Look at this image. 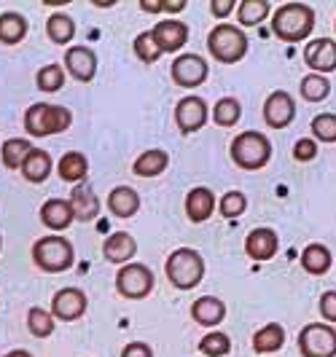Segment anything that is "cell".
<instances>
[{
	"mask_svg": "<svg viewBox=\"0 0 336 357\" xmlns=\"http://www.w3.org/2000/svg\"><path fill=\"white\" fill-rule=\"evenodd\" d=\"M315 30V8L307 3H283L272 14V33L285 43H301Z\"/></svg>",
	"mask_w": 336,
	"mask_h": 357,
	"instance_id": "1",
	"label": "cell"
},
{
	"mask_svg": "<svg viewBox=\"0 0 336 357\" xmlns=\"http://www.w3.org/2000/svg\"><path fill=\"white\" fill-rule=\"evenodd\" d=\"M164 271L177 290H194L205 280V258L191 248H177L170 252Z\"/></svg>",
	"mask_w": 336,
	"mask_h": 357,
	"instance_id": "2",
	"label": "cell"
},
{
	"mask_svg": "<svg viewBox=\"0 0 336 357\" xmlns=\"http://www.w3.org/2000/svg\"><path fill=\"white\" fill-rule=\"evenodd\" d=\"M73 113L62 105H49V102H36L27 107L24 113V129L33 137H49V135H59L65 129H71Z\"/></svg>",
	"mask_w": 336,
	"mask_h": 357,
	"instance_id": "3",
	"label": "cell"
},
{
	"mask_svg": "<svg viewBox=\"0 0 336 357\" xmlns=\"http://www.w3.org/2000/svg\"><path fill=\"white\" fill-rule=\"evenodd\" d=\"M229 153L240 169H250L253 172V169H261V167L269 164V159H272V143H269L266 135L250 129V132H240L231 140Z\"/></svg>",
	"mask_w": 336,
	"mask_h": 357,
	"instance_id": "4",
	"label": "cell"
},
{
	"mask_svg": "<svg viewBox=\"0 0 336 357\" xmlns=\"http://www.w3.org/2000/svg\"><path fill=\"white\" fill-rule=\"evenodd\" d=\"M207 49H210L212 59H218L224 65H234L248 54V36L242 33V27L221 22L207 36Z\"/></svg>",
	"mask_w": 336,
	"mask_h": 357,
	"instance_id": "5",
	"label": "cell"
},
{
	"mask_svg": "<svg viewBox=\"0 0 336 357\" xmlns=\"http://www.w3.org/2000/svg\"><path fill=\"white\" fill-rule=\"evenodd\" d=\"M33 261L38 268H43L49 274H59L73 266L75 252L65 236H41L33 245Z\"/></svg>",
	"mask_w": 336,
	"mask_h": 357,
	"instance_id": "6",
	"label": "cell"
},
{
	"mask_svg": "<svg viewBox=\"0 0 336 357\" xmlns=\"http://www.w3.org/2000/svg\"><path fill=\"white\" fill-rule=\"evenodd\" d=\"M301 357H336V331L326 322H309L299 333Z\"/></svg>",
	"mask_w": 336,
	"mask_h": 357,
	"instance_id": "7",
	"label": "cell"
},
{
	"mask_svg": "<svg viewBox=\"0 0 336 357\" xmlns=\"http://www.w3.org/2000/svg\"><path fill=\"white\" fill-rule=\"evenodd\" d=\"M116 290L129 301L145 298L154 290V271L143 264H126L116 274Z\"/></svg>",
	"mask_w": 336,
	"mask_h": 357,
	"instance_id": "8",
	"label": "cell"
},
{
	"mask_svg": "<svg viewBox=\"0 0 336 357\" xmlns=\"http://www.w3.org/2000/svg\"><path fill=\"white\" fill-rule=\"evenodd\" d=\"M173 81L177 86H186V89H194V86H202L210 75V65L199 56V54H180L175 62H173Z\"/></svg>",
	"mask_w": 336,
	"mask_h": 357,
	"instance_id": "9",
	"label": "cell"
},
{
	"mask_svg": "<svg viewBox=\"0 0 336 357\" xmlns=\"http://www.w3.org/2000/svg\"><path fill=\"white\" fill-rule=\"evenodd\" d=\"M175 121L183 135H191L196 129H202L207 124V102L202 97H196V94L183 97L175 105Z\"/></svg>",
	"mask_w": 336,
	"mask_h": 357,
	"instance_id": "10",
	"label": "cell"
},
{
	"mask_svg": "<svg viewBox=\"0 0 336 357\" xmlns=\"http://www.w3.org/2000/svg\"><path fill=\"white\" fill-rule=\"evenodd\" d=\"M293 119H296V102H293V97L283 89L272 91L264 102L266 124L272 126V129H285Z\"/></svg>",
	"mask_w": 336,
	"mask_h": 357,
	"instance_id": "11",
	"label": "cell"
},
{
	"mask_svg": "<svg viewBox=\"0 0 336 357\" xmlns=\"http://www.w3.org/2000/svg\"><path fill=\"white\" fill-rule=\"evenodd\" d=\"M84 312H87V296H84V290H78V287H62V290L54 293L52 298L54 320L73 322L78 320Z\"/></svg>",
	"mask_w": 336,
	"mask_h": 357,
	"instance_id": "12",
	"label": "cell"
},
{
	"mask_svg": "<svg viewBox=\"0 0 336 357\" xmlns=\"http://www.w3.org/2000/svg\"><path fill=\"white\" fill-rule=\"evenodd\" d=\"M304 62L312 68V73H334L336 70V40L331 38H318L312 43H307L304 49Z\"/></svg>",
	"mask_w": 336,
	"mask_h": 357,
	"instance_id": "13",
	"label": "cell"
},
{
	"mask_svg": "<svg viewBox=\"0 0 336 357\" xmlns=\"http://www.w3.org/2000/svg\"><path fill=\"white\" fill-rule=\"evenodd\" d=\"M65 68L75 81L89 84L97 75V54L92 52L89 46H71L65 54Z\"/></svg>",
	"mask_w": 336,
	"mask_h": 357,
	"instance_id": "14",
	"label": "cell"
},
{
	"mask_svg": "<svg viewBox=\"0 0 336 357\" xmlns=\"http://www.w3.org/2000/svg\"><path fill=\"white\" fill-rule=\"evenodd\" d=\"M151 36L159 43L161 52L173 54V52H180L183 43L189 40V27H186L183 22H177V19H164V22H156V24H154Z\"/></svg>",
	"mask_w": 336,
	"mask_h": 357,
	"instance_id": "15",
	"label": "cell"
},
{
	"mask_svg": "<svg viewBox=\"0 0 336 357\" xmlns=\"http://www.w3.org/2000/svg\"><path fill=\"white\" fill-rule=\"evenodd\" d=\"M41 220H43V226L52 229V231H65L73 220H75L71 199H49V202H43V207H41Z\"/></svg>",
	"mask_w": 336,
	"mask_h": 357,
	"instance_id": "16",
	"label": "cell"
},
{
	"mask_svg": "<svg viewBox=\"0 0 336 357\" xmlns=\"http://www.w3.org/2000/svg\"><path fill=\"white\" fill-rule=\"evenodd\" d=\"M135 252H138V242H135L132 234H126V231L110 234L105 239V245H103V255H105L110 264H119V266L132 264Z\"/></svg>",
	"mask_w": 336,
	"mask_h": 357,
	"instance_id": "17",
	"label": "cell"
},
{
	"mask_svg": "<svg viewBox=\"0 0 336 357\" xmlns=\"http://www.w3.org/2000/svg\"><path fill=\"white\" fill-rule=\"evenodd\" d=\"M280 248L277 242V234L272 229H253L245 236V252H248L253 261H269L275 258V252Z\"/></svg>",
	"mask_w": 336,
	"mask_h": 357,
	"instance_id": "18",
	"label": "cell"
},
{
	"mask_svg": "<svg viewBox=\"0 0 336 357\" xmlns=\"http://www.w3.org/2000/svg\"><path fill=\"white\" fill-rule=\"evenodd\" d=\"M215 210V194L205 185H196L186 197V215L191 223H205Z\"/></svg>",
	"mask_w": 336,
	"mask_h": 357,
	"instance_id": "19",
	"label": "cell"
},
{
	"mask_svg": "<svg viewBox=\"0 0 336 357\" xmlns=\"http://www.w3.org/2000/svg\"><path fill=\"white\" fill-rule=\"evenodd\" d=\"M191 317H194V322L205 325V328H215L226 317V304L221 298H215V296H202L191 304Z\"/></svg>",
	"mask_w": 336,
	"mask_h": 357,
	"instance_id": "20",
	"label": "cell"
},
{
	"mask_svg": "<svg viewBox=\"0 0 336 357\" xmlns=\"http://www.w3.org/2000/svg\"><path fill=\"white\" fill-rule=\"evenodd\" d=\"M108 210L116 218H132L140 210V194L129 185H116L108 197Z\"/></svg>",
	"mask_w": 336,
	"mask_h": 357,
	"instance_id": "21",
	"label": "cell"
},
{
	"mask_svg": "<svg viewBox=\"0 0 336 357\" xmlns=\"http://www.w3.org/2000/svg\"><path fill=\"white\" fill-rule=\"evenodd\" d=\"M71 204H73V213L81 223H89L100 215V199L97 194L89 188V185H75L71 191Z\"/></svg>",
	"mask_w": 336,
	"mask_h": 357,
	"instance_id": "22",
	"label": "cell"
},
{
	"mask_svg": "<svg viewBox=\"0 0 336 357\" xmlns=\"http://www.w3.org/2000/svg\"><path fill=\"white\" fill-rule=\"evenodd\" d=\"M283 344H285V331L283 325H277V322H269V325L258 328L253 333V349L258 355H272V352L283 349Z\"/></svg>",
	"mask_w": 336,
	"mask_h": 357,
	"instance_id": "23",
	"label": "cell"
},
{
	"mask_svg": "<svg viewBox=\"0 0 336 357\" xmlns=\"http://www.w3.org/2000/svg\"><path fill=\"white\" fill-rule=\"evenodd\" d=\"M167 164H170V156H167V151H161V148H151V151H143L140 156L135 159V175H140V178H156L161 175L164 169H167Z\"/></svg>",
	"mask_w": 336,
	"mask_h": 357,
	"instance_id": "24",
	"label": "cell"
},
{
	"mask_svg": "<svg viewBox=\"0 0 336 357\" xmlns=\"http://www.w3.org/2000/svg\"><path fill=\"white\" fill-rule=\"evenodd\" d=\"M334 264V258H331V250L326 248V245H307L304 252H301V266L307 274H315V277H323L328 268Z\"/></svg>",
	"mask_w": 336,
	"mask_h": 357,
	"instance_id": "25",
	"label": "cell"
},
{
	"mask_svg": "<svg viewBox=\"0 0 336 357\" xmlns=\"http://www.w3.org/2000/svg\"><path fill=\"white\" fill-rule=\"evenodd\" d=\"M57 172H59V178L65 180V183H81L89 172L87 156L78 153V151H68L62 159L57 161Z\"/></svg>",
	"mask_w": 336,
	"mask_h": 357,
	"instance_id": "26",
	"label": "cell"
},
{
	"mask_svg": "<svg viewBox=\"0 0 336 357\" xmlns=\"http://www.w3.org/2000/svg\"><path fill=\"white\" fill-rule=\"evenodd\" d=\"M52 156L41 148H33V153L27 156V161L22 164V175L30 183H43V180L52 175Z\"/></svg>",
	"mask_w": 336,
	"mask_h": 357,
	"instance_id": "27",
	"label": "cell"
},
{
	"mask_svg": "<svg viewBox=\"0 0 336 357\" xmlns=\"http://www.w3.org/2000/svg\"><path fill=\"white\" fill-rule=\"evenodd\" d=\"M27 36V19L17 11H6L0 14V43L14 46L22 38Z\"/></svg>",
	"mask_w": 336,
	"mask_h": 357,
	"instance_id": "28",
	"label": "cell"
},
{
	"mask_svg": "<svg viewBox=\"0 0 336 357\" xmlns=\"http://www.w3.org/2000/svg\"><path fill=\"white\" fill-rule=\"evenodd\" d=\"M33 153V145L24 137H14V140H6L0 148V159L8 169H22V164L27 161V156Z\"/></svg>",
	"mask_w": 336,
	"mask_h": 357,
	"instance_id": "29",
	"label": "cell"
},
{
	"mask_svg": "<svg viewBox=\"0 0 336 357\" xmlns=\"http://www.w3.org/2000/svg\"><path fill=\"white\" fill-rule=\"evenodd\" d=\"M269 11H272V6L266 0H242L237 8V19L242 27H256L269 17Z\"/></svg>",
	"mask_w": 336,
	"mask_h": 357,
	"instance_id": "30",
	"label": "cell"
},
{
	"mask_svg": "<svg viewBox=\"0 0 336 357\" xmlns=\"http://www.w3.org/2000/svg\"><path fill=\"white\" fill-rule=\"evenodd\" d=\"M240 116H242V105H240V100H234V97H221L215 105H212V121L218 126H234L240 121Z\"/></svg>",
	"mask_w": 336,
	"mask_h": 357,
	"instance_id": "31",
	"label": "cell"
},
{
	"mask_svg": "<svg viewBox=\"0 0 336 357\" xmlns=\"http://www.w3.org/2000/svg\"><path fill=\"white\" fill-rule=\"evenodd\" d=\"M331 94V84L326 75H318V73H309L301 78V97L309 100V102H323L326 97Z\"/></svg>",
	"mask_w": 336,
	"mask_h": 357,
	"instance_id": "32",
	"label": "cell"
},
{
	"mask_svg": "<svg viewBox=\"0 0 336 357\" xmlns=\"http://www.w3.org/2000/svg\"><path fill=\"white\" fill-rule=\"evenodd\" d=\"M46 33L54 43H71L75 36V22L68 14H52L46 22Z\"/></svg>",
	"mask_w": 336,
	"mask_h": 357,
	"instance_id": "33",
	"label": "cell"
},
{
	"mask_svg": "<svg viewBox=\"0 0 336 357\" xmlns=\"http://www.w3.org/2000/svg\"><path fill=\"white\" fill-rule=\"evenodd\" d=\"M54 322L57 320H54L52 312L41 309V306H33V309L27 312V328H30V333H33L36 339H46V336H52Z\"/></svg>",
	"mask_w": 336,
	"mask_h": 357,
	"instance_id": "34",
	"label": "cell"
},
{
	"mask_svg": "<svg viewBox=\"0 0 336 357\" xmlns=\"http://www.w3.org/2000/svg\"><path fill=\"white\" fill-rule=\"evenodd\" d=\"M199 352L205 357H224L231 352V339L226 333L215 331V333H207L205 339L199 341Z\"/></svg>",
	"mask_w": 336,
	"mask_h": 357,
	"instance_id": "35",
	"label": "cell"
},
{
	"mask_svg": "<svg viewBox=\"0 0 336 357\" xmlns=\"http://www.w3.org/2000/svg\"><path fill=\"white\" fill-rule=\"evenodd\" d=\"M312 135L320 143H336V113H320L312 119Z\"/></svg>",
	"mask_w": 336,
	"mask_h": 357,
	"instance_id": "36",
	"label": "cell"
},
{
	"mask_svg": "<svg viewBox=\"0 0 336 357\" xmlns=\"http://www.w3.org/2000/svg\"><path fill=\"white\" fill-rule=\"evenodd\" d=\"M135 54H138V59H140L143 65H154L164 52L159 49V43L154 40L151 33H140V36L135 38Z\"/></svg>",
	"mask_w": 336,
	"mask_h": 357,
	"instance_id": "37",
	"label": "cell"
},
{
	"mask_svg": "<svg viewBox=\"0 0 336 357\" xmlns=\"http://www.w3.org/2000/svg\"><path fill=\"white\" fill-rule=\"evenodd\" d=\"M65 86V73L59 65H46V68H41L38 70V89L41 91H59Z\"/></svg>",
	"mask_w": 336,
	"mask_h": 357,
	"instance_id": "38",
	"label": "cell"
},
{
	"mask_svg": "<svg viewBox=\"0 0 336 357\" xmlns=\"http://www.w3.org/2000/svg\"><path fill=\"white\" fill-rule=\"evenodd\" d=\"M218 207H221L224 218H240V215L245 213V207H248V199H245L242 191H229V194H224Z\"/></svg>",
	"mask_w": 336,
	"mask_h": 357,
	"instance_id": "39",
	"label": "cell"
},
{
	"mask_svg": "<svg viewBox=\"0 0 336 357\" xmlns=\"http://www.w3.org/2000/svg\"><path fill=\"white\" fill-rule=\"evenodd\" d=\"M318 156V143L315 137H301L299 143L293 145V159L296 161H312Z\"/></svg>",
	"mask_w": 336,
	"mask_h": 357,
	"instance_id": "40",
	"label": "cell"
},
{
	"mask_svg": "<svg viewBox=\"0 0 336 357\" xmlns=\"http://www.w3.org/2000/svg\"><path fill=\"white\" fill-rule=\"evenodd\" d=\"M320 314L326 322H336V290H326L320 296Z\"/></svg>",
	"mask_w": 336,
	"mask_h": 357,
	"instance_id": "41",
	"label": "cell"
},
{
	"mask_svg": "<svg viewBox=\"0 0 336 357\" xmlns=\"http://www.w3.org/2000/svg\"><path fill=\"white\" fill-rule=\"evenodd\" d=\"M122 357H154L151 352V347L148 344H143V341H132V344H126Z\"/></svg>",
	"mask_w": 336,
	"mask_h": 357,
	"instance_id": "42",
	"label": "cell"
},
{
	"mask_svg": "<svg viewBox=\"0 0 336 357\" xmlns=\"http://www.w3.org/2000/svg\"><path fill=\"white\" fill-rule=\"evenodd\" d=\"M234 11V0H212L210 3V14L215 19H226Z\"/></svg>",
	"mask_w": 336,
	"mask_h": 357,
	"instance_id": "43",
	"label": "cell"
},
{
	"mask_svg": "<svg viewBox=\"0 0 336 357\" xmlns=\"http://www.w3.org/2000/svg\"><path fill=\"white\" fill-rule=\"evenodd\" d=\"M140 8L145 14H159L164 11V0H140Z\"/></svg>",
	"mask_w": 336,
	"mask_h": 357,
	"instance_id": "44",
	"label": "cell"
},
{
	"mask_svg": "<svg viewBox=\"0 0 336 357\" xmlns=\"http://www.w3.org/2000/svg\"><path fill=\"white\" fill-rule=\"evenodd\" d=\"M183 8H186V0H164V11H170V14H177Z\"/></svg>",
	"mask_w": 336,
	"mask_h": 357,
	"instance_id": "45",
	"label": "cell"
},
{
	"mask_svg": "<svg viewBox=\"0 0 336 357\" xmlns=\"http://www.w3.org/2000/svg\"><path fill=\"white\" fill-rule=\"evenodd\" d=\"M6 357H33V355H30L27 349H14V352H8Z\"/></svg>",
	"mask_w": 336,
	"mask_h": 357,
	"instance_id": "46",
	"label": "cell"
},
{
	"mask_svg": "<svg viewBox=\"0 0 336 357\" xmlns=\"http://www.w3.org/2000/svg\"><path fill=\"white\" fill-rule=\"evenodd\" d=\"M0 250H3V236H0Z\"/></svg>",
	"mask_w": 336,
	"mask_h": 357,
	"instance_id": "47",
	"label": "cell"
},
{
	"mask_svg": "<svg viewBox=\"0 0 336 357\" xmlns=\"http://www.w3.org/2000/svg\"><path fill=\"white\" fill-rule=\"evenodd\" d=\"M334 24H336V22H334Z\"/></svg>",
	"mask_w": 336,
	"mask_h": 357,
	"instance_id": "48",
	"label": "cell"
}]
</instances>
